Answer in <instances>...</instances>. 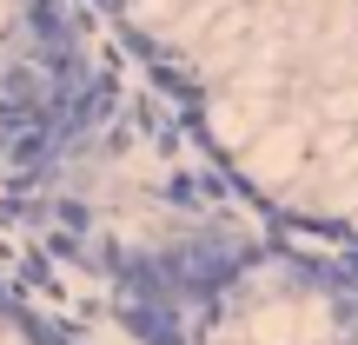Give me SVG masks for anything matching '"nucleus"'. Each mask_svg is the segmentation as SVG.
Segmentation results:
<instances>
[{"label":"nucleus","mask_w":358,"mask_h":345,"mask_svg":"<svg viewBox=\"0 0 358 345\" xmlns=\"http://www.w3.org/2000/svg\"><path fill=\"white\" fill-rule=\"evenodd\" d=\"M186 345H358V279L312 259H252L206 293Z\"/></svg>","instance_id":"nucleus-1"},{"label":"nucleus","mask_w":358,"mask_h":345,"mask_svg":"<svg viewBox=\"0 0 358 345\" xmlns=\"http://www.w3.org/2000/svg\"><path fill=\"white\" fill-rule=\"evenodd\" d=\"M0 345H53V339L34 332V325H27V312H13L7 299H0Z\"/></svg>","instance_id":"nucleus-2"}]
</instances>
